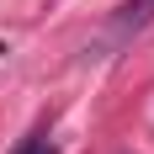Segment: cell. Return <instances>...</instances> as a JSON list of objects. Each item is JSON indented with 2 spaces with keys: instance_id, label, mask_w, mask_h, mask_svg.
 I'll list each match as a JSON object with an SVG mask.
<instances>
[{
  "instance_id": "cell-1",
  "label": "cell",
  "mask_w": 154,
  "mask_h": 154,
  "mask_svg": "<svg viewBox=\"0 0 154 154\" xmlns=\"http://www.w3.org/2000/svg\"><path fill=\"white\" fill-rule=\"evenodd\" d=\"M154 21V0H122V11H117V37H138L143 27Z\"/></svg>"
},
{
  "instance_id": "cell-2",
  "label": "cell",
  "mask_w": 154,
  "mask_h": 154,
  "mask_svg": "<svg viewBox=\"0 0 154 154\" xmlns=\"http://www.w3.org/2000/svg\"><path fill=\"white\" fill-rule=\"evenodd\" d=\"M16 154H59V149H53V138H48V128H37V133L21 138V149H16Z\"/></svg>"
}]
</instances>
